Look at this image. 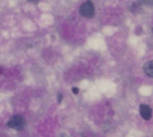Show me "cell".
Wrapping results in <instances>:
<instances>
[{"instance_id":"1","label":"cell","mask_w":153,"mask_h":137,"mask_svg":"<svg viewBox=\"0 0 153 137\" xmlns=\"http://www.w3.org/2000/svg\"><path fill=\"white\" fill-rule=\"evenodd\" d=\"M26 125H27L26 119L22 115H14L7 122V126L16 131H22L26 127Z\"/></svg>"},{"instance_id":"2","label":"cell","mask_w":153,"mask_h":137,"mask_svg":"<svg viewBox=\"0 0 153 137\" xmlns=\"http://www.w3.org/2000/svg\"><path fill=\"white\" fill-rule=\"evenodd\" d=\"M79 12H80V14L83 16V18H92L93 16L95 15V6H94V3H93L92 1L84 2L82 5L80 6Z\"/></svg>"},{"instance_id":"3","label":"cell","mask_w":153,"mask_h":137,"mask_svg":"<svg viewBox=\"0 0 153 137\" xmlns=\"http://www.w3.org/2000/svg\"><path fill=\"white\" fill-rule=\"evenodd\" d=\"M139 113H140V116H141L143 119L148 121V120H150L152 117V109H151V107H149L148 105L142 104V105H140V107H139Z\"/></svg>"},{"instance_id":"4","label":"cell","mask_w":153,"mask_h":137,"mask_svg":"<svg viewBox=\"0 0 153 137\" xmlns=\"http://www.w3.org/2000/svg\"><path fill=\"white\" fill-rule=\"evenodd\" d=\"M143 70L147 76L153 78V60H150L145 63L143 66Z\"/></svg>"},{"instance_id":"5","label":"cell","mask_w":153,"mask_h":137,"mask_svg":"<svg viewBox=\"0 0 153 137\" xmlns=\"http://www.w3.org/2000/svg\"><path fill=\"white\" fill-rule=\"evenodd\" d=\"M139 4L142 5H147V6H152L153 5V0H138Z\"/></svg>"},{"instance_id":"6","label":"cell","mask_w":153,"mask_h":137,"mask_svg":"<svg viewBox=\"0 0 153 137\" xmlns=\"http://www.w3.org/2000/svg\"><path fill=\"white\" fill-rule=\"evenodd\" d=\"M62 97H63V95L60 94V92H58L57 94V103L58 104H60L61 102H62Z\"/></svg>"},{"instance_id":"7","label":"cell","mask_w":153,"mask_h":137,"mask_svg":"<svg viewBox=\"0 0 153 137\" xmlns=\"http://www.w3.org/2000/svg\"><path fill=\"white\" fill-rule=\"evenodd\" d=\"M71 92H73V94H74V95H78L79 89H78V87H73V89H71Z\"/></svg>"},{"instance_id":"8","label":"cell","mask_w":153,"mask_h":137,"mask_svg":"<svg viewBox=\"0 0 153 137\" xmlns=\"http://www.w3.org/2000/svg\"><path fill=\"white\" fill-rule=\"evenodd\" d=\"M29 2H33V3H36V2H38V0H28Z\"/></svg>"},{"instance_id":"9","label":"cell","mask_w":153,"mask_h":137,"mask_svg":"<svg viewBox=\"0 0 153 137\" xmlns=\"http://www.w3.org/2000/svg\"><path fill=\"white\" fill-rule=\"evenodd\" d=\"M1 72H2V69H1V68H0V74H1Z\"/></svg>"},{"instance_id":"10","label":"cell","mask_w":153,"mask_h":137,"mask_svg":"<svg viewBox=\"0 0 153 137\" xmlns=\"http://www.w3.org/2000/svg\"><path fill=\"white\" fill-rule=\"evenodd\" d=\"M61 137H65V135H61Z\"/></svg>"},{"instance_id":"11","label":"cell","mask_w":153,"mask_h":137,"mask_svg":"<svg viewBox=\"0 0 153 137\" xmlns=\"http://www.w3.org/2000/svg\"><path fill=\"white\" fill-rule=\"evenodd\" d=\"M152 33H153V28H152Z\"/></svg>"}]
</instances>
